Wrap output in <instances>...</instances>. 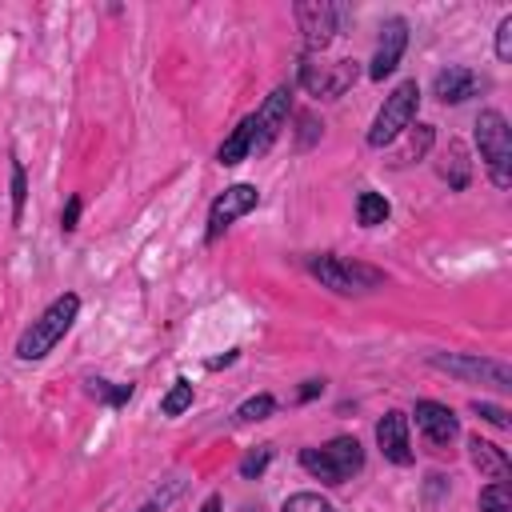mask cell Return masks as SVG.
Wrapping results in <instances>:
<instances>
[{
  "label": "cell",
  "mask_w": 512,
  "mask_h": 512,
  "mask_svg": "<svg viewBox=\"0 0 512 512\" xmlns=\"http://www.w3.org/2000/svg\"><path fill=\"white\" fill-rule=\"evenodd\" d=\"M76 312H80V296H76V292L56 296V300L40 312V320H32V328H24V336L16 340V356H20V360H40V356H48V352L64 340V332L72 328Z\"/></svg>",
  "instance_id": "cell-1"
},
{
  "label": "cell",
  "mask_w": 512,
  "mask_h": 512,
  "mask_svg": "<svg viewBox=\"0 0 512 512\" xmlns=\"http://www.w3.org/2000/svg\"><path fill=\"white\" fill-rule=\"evenodd\" d=\"M476 148H480V160L488 164L492 184L496 188H508L512 184V132H508L504 112L484 108L476 116Z\"/></svg>",
  "instance_id": "cell-2"
},
{
  "label": "cell",
  "mask_w": 512,
  "mask_h": 512,
  "mask_svg": "<svg viewBox=\"0 0 512 512\" xmlns=\"http://www.w3.org/2000/svg\"><path fill=\"white\" fill-rule=\"evenodd\" d=\"M300 464H304V472H312L324 484H344V480H352V472L364 468V448L356 436H336L324 448H304Z\"/></svg>",
  "instance_id": "cell-3"
},
{
  "label": "cell",
  "mask_w": 512,
  "mask_h": 512,
  "mask_svg": "<svg viewBox=\"0 0 512 512\" xmlns=\"http://www.w3.org/2000/svg\"><path fill=\"white\" fill-rule=\"evenodd\" d=\"M416 108H420V88H416V80L396 84V88L384 96V104H380V112H376V120H372V128H368V144H372V148H384L388 140H396V136L412 124Z\"/></svg>",
  "instance_id": "cell-4"
},
{
  "label": "cell",
  "mask_w": 512,
  "mask_h": 512,
  "mask_svg": "<svg viewBox=\"0 0 512 512\" xmlns=\"http://www.w3.org/2000/svg\"><path fill=\"white\" fill-rule=\"evenodd\" d=\"M308 272H312L324 288H332V292H360V288H372V284L384 280L376 268L348 264V260L328 256V252H324V256H312V260H308Z\"/></svg>",
  "instance_id": "cell-5"
},
{
  "label": "cell",
  "mask_w": 512,
  "mask_h": 512,
  "mask_svg": "<svg viewBox=\"0 0 512 512\" xmlns=\"http://www.w3.org/2000/svg\"><path fill=\"white\" fill-rule=\"evenodd\" d=\"M352 80H356V60H320L312 52L300 60V84L312 96H340Z\"/></svg>",
  "instance_id": "cell-6"
},
{
  "label": "cell",
  "mask_w": 512,
  "mask_h": 512,
  "mask_svg": "<svg viewBox=\"0 0 512 512\" xmlns=\"http://www.w3.org/2000/svg\"><path fill=\"white\" fill-rule=\"evenodd\" d=\"M256 204H260V192H256L252 184H232V188H224V192L212 200V208H208V244L220 240V236L228 232V224L240 220V216H248Z\"/></svg>",
  "instance_id": "cell-7"
},
{
  "label": "cell",
  "mask_w": 512,
  "mask_h": 512,
  "mask_svg": "<svg viewBox=\"0 0 512 512\" xmlns=\"http://www.w3.org/2000/svg\"><path fill=\"white\" fill-rule=\"evenodd\" d=\"M432 364L436 368H444V372H452V376H460V380H480V384H496V388H508L512 384V372H508V364H500V360H480V356H432Z\"/></svg>",
  "instance_id": "cell-8"
},
{
  "label": "cell",
  "mask_w": 512,
  "mask_h": 512,
  "mask_svg": "<svg viewBox=\"0 0 512 512\" xmlns=\"http://www.w3.org/2000/svg\"><path fill=\"white\" fill-rule=\"evenodd\" d=\"M296 20H300V32H304V44L308 52H324L328 40L336 36V20H340V8L332 4H296Z\"/></svg>",
  "instance_id": "cell-9"
},
{
  "label": "cell",
  "mask_w": 512,
  "mask_h": 512,
  "mask_svg": "<svg viewBox=\"0 0 512 512\" xmlns=\"http://www.w3.org/2000/svg\"><path fill=\"white\" fill-rule=\"evenodd\" d=\"M404 48H408V24H404L400 16L384 20V28H380V44H376V56H372L368 76H372V80H384V76H388V72L400 64Z\"/></svg>",
  "instance_id": "cell-10"
},
{
  "label": "cell",
  "mask_w": 512,
  "mask_h": 512,
  "mask_svg": "<svg viewBox=\"0 0 512 512\" xmlns=\"http://www.w3.org/2000/svg\"><path fill=\"white\" fill-rule=\"evenodd\" d=\"M288 108H292V92H288V88H276V92L260 104V112L252 116V120H256V144H252V152H264V148L284 132Z\"/></svg>",
  "instance_id": "cell-11"
},
{
  "label": "cell",
  "mask_w": 512,
  "mask_h": 512,
  "mask_svg": "<svg viewBox=\"0 0 512 512\" xmlns=\"http://www.w3.org/2000/svg\"><path fill=\"white\" fill-rule=\"evenodd\" d=\"M412 416H416V428L424 432V440H428V444H436V448H444V444L460 432V424H456L452 408H444V404H436V400H420Z\"/></svg>",
  "instance_id": "cell-12"
},
{
  "label": "cell",
  "mask_w": 512,
  "mask_h": 512,
  "mask_svg": "<svg viewBox=\"0 0 512 512\" xmlns=\"http://www.w3.org/2000/svg\"><path fill=\"white\" fill-rule=\"evenodd\" d=\"M376 444L392 464H412V444H408V416L404 412H388L376 424Z\"/></svg>",
  "instance_id": "cell-13"
},
{
  "label": "cell",
  "mask_w": 512,
  "mask_h": 512,
  "mask_svg": "<svg viewBox=\"0 0 512 512\" xmlns=\"http://www.w3.org/2000/svg\"><path fill=\"white\" fill-rule=\"evenodd\" d=\"M468 456H472V464L480 468V476H488V480H508V476H512V464H508L504 448L492 444V440L468 436Z\"/></svg>",
  "instance_id": "cell-14"
},
{
  "label": "cell",
  "mask_w": 512,
  "mask_h": 512,
  "mask_svg": "<svg viewBox=\"0 0 512 512\" xmlns=\"http://www.w3.org/2000/svg\"><path fill=\"white\" fill-rule=\"evenodd\" d=\"M476 72H468V68H444L440 76H436V100H444V104H460V100H468L472 92H476Z\"/></svg>",
  "instance_id": "cell-15"
},
{
  "label": "cell",
  "mask_w": 512,
  "mask_h": 512,
  "mask_svg": "<svg viewBox=\"0 0 512 512\" xmlns=\"http://www.w3.org/2000/svg\"><path fill=\"white\" fill-rule=\"evenodd\" d=\"M252 144H256V120H252V116H244V120L232 128V136L220 144L216 160H220V164H240V160H248V156H252Z\"/></svg>",
  "instance_id": "cell-16"
},
{
  "label": "cell",
  "mask_w": 512,
  "mask_h": 512,
  "mask_svg": "<svg viewBox=\"0 0 512 512\" xmlns=\"http://www.w3.org/2000/svg\"><path fill=\"white\" fill-rule=\"evenodd\" d=\"M388 200L380 196V192H360L356 196V220H360V228H376V224H384L388 220Z\"/></svg>",
  "instance_id": "cell-17"
},
{
  "label": "cell",
  "mask_w": 512,
  "mask_h": 512,
  "mask_svg": "<svg viewBox=\"0 0 512 512\" xmlns=\"http://www.w3.org/2000/svg\"><path fill=\"white\" fill-rule=\"evenodd\" d=\"M480 512H512V488H508V480H492L480 492Z\"/></svg>",
  "instance_id": "cell-18"
},
{
  "label": "cell",
  "mask_w": 512,
  "mask_h": 512,
  "mask_svg": "<svg viewBox=\"0 0 512 512\" xmlns=\"http://www.w3.org/2000/svg\"><path fill=\"white\" fill-rule=\"evenodd\" d=\"M448 156H452V160L444 164V176H448L452 188H464V184H468V156H464V144H452Z\"/></svg>",
  "instance_id": "cell-19"
},
{
  "label": "cell",
  "mask_w": 512,
  "mask_h": 512,
  "mask_svg": "<svg viewBox=\"0 0 512 512\" xmlns=\"http://www.w3.org/2000/svg\"><path fill=\"white\" fill-rule=\"evenodd\" d=\"M88 392L108 400V404H128L132 400V384H112V380H88Z\"/></svg>",
  "instance_id": "cell-20"
},
{
  "label": "cell",
  "mask_w": 512,
  "mask_h": 512,
  "mask_svg": "<svg viewBox=\"0 0 512 512\" xmlns=\"http://www.w3.org/2000/svg\"><path fill=\"white\" fill-rule=\"evenodd\" d=\"M188 404H192V384H188V380H176L172 392L160 400V412H164V416H180Z\"/></svg>",
  "instance_id": "cell-21"
},
{
  "label": "cell",
  "mask_w": 512,
  "mask_h": 512,
  "mask_svg": "<svg viewBox=\"0 0 512 512\" xmlns=\"http://www.w3.org/2000/svg\"><path fill=\"white\" fill-rule=\"evenodd\" d=\"M280 512H332V504L324 496H316V492H296V496L284 500Z\"/></svg>",
  "instance_id": "cell-22"
},
{
  "label": "cell",
  "mask_w": 512,
  "mask_h": 512,
  "mask_svg": "<svg viewBox=\"0 0 512 512\" xmlns=\"http://www.w3.org/2000/svg\"><path fill=\"white\" fill-rule=\"evenodd\" d=\"M272 408H276V400L264 392V396H252V400H244V404L236 408V416H240V420H264V416H272Z\"/></svg>",
  "instance_id": "cell-23"
},
{
  "label": "cell",
  "mask_w": 512,
  "mask_h": 512,
  "mask_svg": "<svg viewBox=\"0 0 512 512\" xmlns=\"http://www.w3.org/2000/svg\"><path fill=\"white\" fill-rule=\"evenodd\" d=\"M428 148H432V128H428V124H416V132H412V140L404 144L400 160H416V156H424Z\"/></svg>",
  "instance_id": "cell-24"
},
{
  "label": "cell",
  "mask_w": 512,
  "mask_h": 512,
  "mask_svg": "<svg viewBox=\"0 0 512 512\" xmlns=\"http://www.w3.org/2000/svg\"><path fill=\"white\" fill-rule=\"evenodd\" d=\"M24 196H28V184H24V168L12 160V220L20 224L24 216Z\"/></svg>",
  "instance_id": "cell-25"
},
{
  "label": "cell",
  "mask_w": 512,
  "mask_h": 512,
  "mask_svg": "<svg viewBox=\"0 0 512 512\" xmlns=\"http://www.w3.org/2000/svg\"><path fill=\"white\" fill-rule=\"evenodd\" d=\"M268 460H272V448H256V452H248L244 460H240V476H260L264 468H268Z\"/></svg>",
  "instance_id": "cell-26"
},
{
  "label": "cell",
  "mask_w": 512,
  "mask_h": 512,
  "mask_svg": "<svg viewBox=\"0 0 512 512\" xmlns=\"http://www.w3.org/2000/svg\"><path fill=\"white\" fill-rule=\"evenodd\" d=\"M496 56L500 60H512V16H504L496 24Z\"/></svg>",
  "instance_id": "cell-27"
},
{
  "label": "cell",
  "mask_w": 512,
  "mask_h": 512,
  "mask_svg": "<svg viewBox=\"0 0 512 512\" xmlns=\"http://www.w3.org/2000/svg\"><path fill=\"white\" fill-rule=\"evenodd\" d=\"M472 412H476V416H484V420H488V424H496V428H508V412H504V408H496V404L472 400Z\"/></svg>",
  "instance_id": "cell-28"
},
{
  "label": "cell",
  "mask_w": 512,
  "mask_h": 512,
  "mask_svg": "<svg viewBox=\"0 0 512 512\" xmlns=\"http://www.w3.org/2000/svg\"><path fill=\"white\" fill-rule=\"evenodd\" d=\"M76 220H80V196H68V208H64V216H60V228H64V232H72V228H76Z\"/></svg>",
  "instance_id": "cell-29"
},
{
  "label": "cell",
  "mask_w": 512,
  "mask_h": 512,
  "mask_svg": "<svg viewBox=\"0 0 512 512\" xmlns=\"http://www.w3.org/2000/svg\"><path fill=\"white\" fill-rule=\"evenodd\" d=\"M316 392H324V380H308V384L300 388V400H312Z\"/></svg>",
  "instance_id": "cell-30"
},
{
  "label": "cell",
  "mask_w": 512,
  "mask_h": 512,
  "mask_svg": "<svg viewBox=\"0 0 512 512\" xmlns=\"http://www.w3.org/2000/svg\"><path fill=\"white\" fill-rule=\"evenodd\" d=\"M168 496H172V492H168ZM168 496H160V500H148V504H144V508H136V512H156V508H164V504H168Z\"/></svg>",
  "instance_id": "cell-31"
},
{
  "label": "cell",
  "mask_w": 512,
  "mask_h": 512,
  "mask_svg": "<svg viewBox=\"0 0 512 512\" xmlns=\"http://www.w3.org/2000/svg\"><path fill=\"white\" fill-rule=\"evenodd\" d=\"M200 512H220V496H208V500H204V508H200Z\"/></svg>",
  "instance_id": "cell-32"
}]
</instances>
